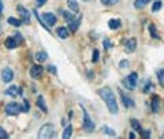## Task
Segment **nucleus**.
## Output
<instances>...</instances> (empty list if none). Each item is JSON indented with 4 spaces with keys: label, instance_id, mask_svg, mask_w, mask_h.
I'll return each instance as SVG.
<instances>
[{
    "label": "nucleus",
    "instance_id": "30",
    "mask_svg": "<svg viewBox=\"0 0 164 139\" xmlns=\"http://www.w3.org/2000/svg\"><path fill=\"white\" fill-rule=\"evenodd\" d=\"M30 111V105L26 100H23V104H22V112H29Z\"/></svg>",
    "mask_w": 164,
    "mask_h": 139
},
{
    "label": "nucleus",
    "instance_id": "37",
    "mask_svg": "<svg viewBox=\"0 0 164 139\" xmlns=\"http://www.w3.org/2000/svg\"><path fill=\"white\" fill-rule=\"evenodd\" d=\"M128 64H130V63H128V60H122V61H120V64H119V67L120 68H125V67H128Z\"/></svg>",
    "mask_w": 164,
    "mask_h": 139
},
{
    "label": "nucleus",
    "instance_id": "35",
    "mask_svg": "<svg viewBox=\"0 0 164 139\" xmlns=\"http://www.w3.org/2000/svg\"><path fill=\"white\" fill-rule=\"evenodd\" d=\"M152 90V83L150 82H146L145 83V87H144V93H148V91H150Z\"/></svg>",
    "mask_w": 164,
    "mask_h": 139
},
{
    "label": "nucleus",
    "instance_id": "22",
    "mask_svg": "<svg viewBox=\"0 0 164 139\" xmlns=\"http://www.w3.org/2000/svg\"><path fill=\"white\" fill-rule=\"evenodd\" d=\"M152 111L155 112V113L159 112V97L157 95H153L152 97Z\"/></svg>",
    "mask_w": 164,
    "mask_h": 139
},
{
    "label": "nucleus",
    "instance_id": "15",
    "mask_svg": "<svg viewBox=\"0 0 164 139\" xmlns=\"http://www.w3.org/2000/svg\"><path fill=\"white\" fill-rule=\"evenodd\" d=\"M137 48V40L135 38H130V40L126 42V51L127 52H134Z\"/></svg>",
    "mask_w": 164,
    "mask_h": 139
},
{
    "label": "nucleus",
    "instance_id": "36",
    "mask_svg": "<svg viewBox=\"0 0 164 139\" xmlns=\"http://www.w3.org/2000/svg\"><path fill=\"white\" fill-rule=\"evenodd\" d=\"M48 72H51V74H53V75H56V67L55 65H48Z\"/></svg>",
    "mask_w": 164,
    "mask_h": 139
},
{
    "label": "nucleus",
    "instance_id": "23",
    "mask_svg": "<svg viewBox=\"0 0 164 139\" xmlns=\"http://www.w3.org/2000/svg\"><path fill=\"white\" fill-rule=\"evenodd\" d=\"M71 135H73V127L71 125H67V127L64 128V131H63V138L64 139H68V138H71Z\"/></svg>",
    "mask_w": 164,
    "mask_h": 139
},
{
    "label": "nucleus",
    "instance_id": "4",
    "mask_svg": "<svg viewBox=\"0 0 164 139\" xmlns=\"http://www.w3.org/2000/svg\"><path fill=\"white\" fill-rule=\"evenodd\" d=\"M4 109H5V113L7 114L16 116L19 112H22V105H19V104H16V102H8Z\"/></svg>",
    "mask_w": 164,
    "mask_h": 139
},
{
    "label": "nucleus",
    "instance_id": "3",
    "mask_svg": "<svg viewBox=\"0 0 164 139\" xmlns=\"http://www.w3.org/2000/svg\"><path fill=\"white\" fill-rule=\"evenodd\" d=\"M81 109H82V113H84V124H82L84 125V130L86 131V132H93V130H94V124H93L89 113H87V111L82 105H81Z\"/></svg>",
    "mask_w": 164,
    "mask_h": 139
},
{
    "label": "nucleus",
    "instance_id": "7",
    "mask_svg": "<svg viewBox=\"0 0 164 139\" xmlns=\"http://www.w3.org/2000/svg\"><path fill=\"white\" fill-rule=\"evenodd\" d=\"M16 10H18V14L21 15L22 22H23V23H29V22H30V12H29V11H27L23 5H18Z\"/></svg>",
    "mask_w": 164,
    "mask_h": 139
},
{
    "label": "nucleus",
    "instance_id": "41",
    "mask_svg": "<svg viewBox=\"0 0 164 139\" xmlns=\"http://www.w3.org/2000/svg\"><path fill=\"white\" fill-rule=\"evenodd\" d=\"M163 136H164V135H163Z\"/></svg>",
    "mask_w": 164,
    "mask_h": 139
},
{
    "label": "nucleus",
    "instance_id": "39",
    "mask_svg": "<svg viewBox=\"0 0 164 139\" xmlns=\"http://www.w3.org/2000/svg\"><path fill=\"white\" fill-rule=\"evenodd\" d=\"M46 3V0H36V4L38 5V7H41V5H44Z\"/></svg>",
    "mask_w": 164,
    "mask_h": 139
},
{
    "label": "nucleus",
    "instance_id": "5",
    "mask_svg": "<svg viewBox=\"0 0 164 139\" xmlns=\"http://www.w3.org/2000/svg\"><path fill=\"white\" fill-rule=\"evenodd\" d=\"M137 82H138V74L137 72H131L127 78L125 79V84L128 90H133L137 86Z\"/></svg>",
    "mask_w": 164,
    "mask_h": 139
},
{
    "label": "nucleus",
    "instance_id": "27",
    "mask_svg": "<svg viewBox=\"0 0 164 139\" xmlns=\"http://www.w3.org/2000/svg\"><path fill=\"white\" fill-rule=\"evenodd\" d=\"M103 131H104L105 134H108V135H111V136H115V135H116V131H115L114 128L107 127V125H104V127H103Z\"/></svg>",
    "mask_w": 164,
    "mask_h": 139
},
{
    "label": "nucleus",
    "instance_id": "21",
    "mask_svg": "<svg viewBox=\"0 0 164 139\" xmlns=\"http://www.w3.org/2000/svg\"><path fill=\"white\" fill-rule=\"evenodd\" d=\"M34 57H36V60H37L38 63H41V61H45V60L48 59V55H46L45 52H37Z\"/></svg>",
    "mask_w": 164,
    "mask_h": 139
},
{
    "label": "nucleus",
    "instance_id": "29",
    "mask_svg": "<svg viewBox=\"0 0 164 139\" xmlns=\"http://www.w3.org/2000/svg\"><path fill=\"white\" fill-rule=\"evenodd\" d=\"M149 30H150V35H152L153 38H159L157 33H156V27H155V25H150V26H149Z\"/></svg>",
    "mask_w": 164,
    "mask_h": 139
},
{
    "label": "nucleus",
    "instance_id": "34",
    "mask_svg": "<svg viewBox=\"0 0 164 139\" xmlns=\"http://www.w3.org/2000/svg\"><path fill=\"white\" fill-rule=\"evenodd\" d=\"M92 60H93V63H97V61H98V51H97V49H94V51H93V57H92Z\"/></svg>",
    "mask_w": 164,
    "mask_h": 139
},
{
    "label": "nucleus",
    "instance_id": "17",
    "mask_svg": "<svg viewBox=\"0 0 164 139\" xmlns=\"http://www.w3.org/2000/svg\"><path fill=\"white\" fill-rule=\"evenodd\" d=\"M67 5L74 14L79 12V5H78V3H77V0H67Z\"/></svg>",
    "mask_w": 164,
    "mask_h": 139
},
{
    "label": "nucleus",
    "instance_id": "40",
    "mask_svg": "<svg viewBox=\"0 0 164 139\" xmlns=\"http://www.w3.org/2000/svg\"><path fill=\"white\" fill-rule=\"evenodd\" d=\"M3 7H4V4H3V0H0V14L3 12Z\"/></svg>",
    "mask_w": 164,
    "mask_h": 139
},
{
    "label": "nucleus",
    "instance_id": "28",
    "mask_svg": "<svg viewBox=\"0 0 164 139\" xmlns=\"http://www.w3.org/2000/svg\"><path fill=\"white\" fill-rule=\"evenodd\" d=\"M160 8H161V2H160V0H157V2H155V4H153L152 11H153V12H157Z\"/></svg>",
    "mask_w": 164,
    "mask_h": 139
},
{
    "label": "nucleus",
    "instance_id": "9",
    "mask_svg": "<svg viewBox=\"0 0 164 139\" xmlns=\"http://www.w3.org/2000/svg\"><path fill=\"white\" fill-rule=\"evenodd\" d=\"M41 19L44 21V23H45L46 26H53V25L56 23V16H55L53 14H51V12H45V14H43Z\"/></svg>",
    "mask_w": 164,
    "mask_h": 139
},
{
    "label": "nucleus",
    "instance_id": "32",
    "mask_svg": "<svg viewBox=\"0 0 164 139\" xmlns=\"http://www.w3.org/2000/svg\"><path fill=\"white\" fill-rule=\"evenodd\" d=\"M104 48L105 49L112 48V44H111V40H109V38H105V40H104Z\"/></svg>",
    "mask_w": 164,
    "mask_h": 139
},
{
    "label": "nucleus",
    "instance_id": "13",
    "mask_svg": "<svg viewBox=\"0 0 164 139\" xmlns=\"http://www.w3.org/2000/svg\"><path fill=\"white\" fill-rule=\"evenodd\" d=\"M81 21H82V16H79V18L74 19L73 22H70V23H68V30H70V33L77 31V29H78V26H79V23H81Z\"/></svg>",
    "mask_w": 164,
    "mask_h": 139
},
{
    "label": "nucleus",
    "instance_id": "6",
    "mask_svg": "<svg viewBox=\"0 0 164 139\" xmlns=\"http://www.w3.org/2000/svg\"><path fill=\"white\" fill-rule=\"evenodd\" d=\"M21 41H22V37L19 34H16V35H14V37H8L7 40H5L4 44H5V46H7L8 49H14L21 44Z\"/></svg>",
    "mask_w": 164,
    "mask_h": 139
},
{
    "label": "nucleus",
    "instance_id": "1",
    "mask_svg": "<svg viewBox=\"0 0 164 139\" xmlns=\"http://www.w3.org/2000/svg\"><path fill=\"white\" fill-rule=\"evenodd\" d=\"M98 95L103 98V101L105 102L108 111L111 112L112 114H116L119 112V108H118V102H116V97H115V93L112 91L109 87H101L98 90Z\"/></svg>",
    "mask_w": 164,
    "mask_h": 139
},
{
    "label": "nucleus",
    "instance_id": "16",
    "mask_svg": "<svg viewBox=\"0 0 164 139\" xmlns=\"http://www.w3.org/2000/svg\"><path fill=\"white\" fill-rule=\"evenodd\" d=\"M37 106L44 112V113H46V112H48V108H46L45 100H44L43 95H38V98H37Z\"/></svg>",
    "mask_w": 164,
    "mask_h": 139
},
{
    "label": "nucleus",
    "instance_id": "19",
    "mask_svg": "<svg viewBox=\"0 0 164 139\" xmlns=\"http://www.w3.org/2000/svg\"><path fill=\"white\" fill-rule=\"evenodd\" d=\"M60 12H62V15L64 16V19L68 22V23H70V22H73L74 19H75V18H74V15H73V14H74L73 11H63V10H60Z\"/></svg>",
    "mask_w": 164,
    "mask_h": 139
},
{
    "label": "nucleus",
    "instance_id": "25",
    "mask_svg": "<svg viewBox=\"0 0 164 139\" xmlns=\"http://www.w3.org/2000/svg\"><path fill=\"white\" fill-rule=\"evenodd\" d=\"M157 79H159V83L161 84V87H164V68H160L157 71Z\"/></svg>",
    "mask_w": 164,
    "mask_h": 139
},
{
    "label": "nucleus",
    "instance_id": "20",
    "mask_svg": "<svg viewBox=\"0 0 164 139\" xmlns=\"http://www.w3.org/2000/svg\"><path fill=\"white\" fill-rule=\"evenodd\" d=\"M7 22L11 25V26H15V27H19L22 23H23L21 19H16V18H14V16H10V18L7 19Z\"/></svg>",
    "mask_w": 164,
    "mask_h": 139
},
{
    "label": "nucleus",
    "instance_id": "33",
    "mask_svg": "<svg viewBox=\"0 0 164 139\" xmlns=\"http://www.w3.org/2000/svg\"><path fill=\"white\" fill-rule=\"evenodd\" d=\"M100 2L105 5H111V4H116L118 0H100Z\"/></svg>",
    "mask_w": 164,
    "mask_h": 139
},
{
    "label": "nucleus",
    "instance_id": "14",
    "mask_svg": "<svg viewBox=\"0 0 164 139\" xmlns=\"http://www.w3.org/2000/svg\"><path fill=\"white\" fill-rule=\"evenodd\" d=\"M56 34L59 35L60 38H68V35H70V30L67 29V27H57L56 30Z\"/></svg>",
    "mask_w": 164,
    "mask_h": 139
},
{
    "label": "nucleus",
    "instance_id": "31",
    "mask_svg": "<svg viewBox=\"0 0 164 139\" xmlns=\"http://www.w3.org/2000/svg\"><path fill=\"white\" fill-rule=\"evenodd\" d=\"M8 138V134L5 132V130L3 127H0V139H7Z\"/></svg>",
    "mask_w": 164,
    "mask_h": 139
},
{
    "label": "nucleus",
    "instance_id": "12",
    "mask_svg": "<svg viewBox=\"0 0 164 139\" xmlns=\"http://www.w3.org/2000/svg\"><path fill=\"white\" fill-rule=\"evenodd\" d=\"M21 94V87L18 86H10L7 90H5V95H10V97H16V95Z\"/></svg>",
    "mask_w": 164,
    "mask_h": 139
},
{
    "label": "nucleus",
    "instance_id": "18",
    "mask_svg": "<svg viewBox=\"0 0 164 139\" xmlns=\"http://www.w3.org/2000/svg\"><path fill=\"white\" fill-rule=\"evenodd\" d=\"M120 25H122V23H120L119 19H109V21H108V26H109V29H112V30L119 29Z\"/></svg>",
    "mask_w": 164,
    "mask_h": 139
},
{
    "label": "nucleus",
    "instance_id": "24",
    "mask_svg": "<svg viewBox=\"0 0 164 139\" xmlns=\"http://www.w3.org/2000/svg\"><path fill=\"white\" fill-rule=\"evenodd\" d=\"M130 123H131V127H133V130H134V131H137V132H139V134L142 132L141 125H139V123L135 119H131V120H130Z\"/></svg>",
    "mask_w": 164,
    "mask_h": 139
},
{
    "label": "nucleus",
    "instance_id": "8",
    "mask_svg": "<svg viewBox=\"0 0 164 139\" xmlns=\"http://www.w3.org/2000/svg\"><path fill=\"white\" fill-rule=\"evenodd\" d=\"M14 79V72L11 68L5 67L2 70V81L5 82V83H8V82H11Z\"/></svg>",
    "mask_w": 164,
    "mask_h": 139
},
{
    "label": "nucleus",
    "instance_id": "10",
    "mask_svg": "<svg viewBox=\"0 0 164 139\" xmlns=\"http://www.w3.org/2000/svg\"><path fill=\"white\" fill-rule=\"evenodd\" d=\"M44 72V68L41 67V65H33L32 68H30V76H32L33 79H40L41 75H43Z\"/></svg>",
    "mask_w": 164,
    "mask_h": 139
},
{
    "label": "nucleus",
    "instance_id": "2",
    "mask_svg": "<svg viewBox=\"0 0 164 139\" xmlns=\"http://www.w3.org/2000/svg\"><path fill=\"white\" fill-rule=\"evenodd\" d=\"M55 136H56V132H55L53 124H44L38 131V138L40 139H49L55 138Z\"/></svg>",
    "mask_w": 164,
    "mask_h": 139
},
{
    "label": "nucleus",
    "instance_id": "26",
    "mask_svg": "<svg viewBox=\"0 0 164 139\" xmlns=\"http://www.w3.org/2000/svg\"><path fill=\"white\" fill-rule=\"evenodd\" d=\"M148 2H149V0H135V2H134V7L135 8H144L145 5L148 4Z\"/></svg>",
    "mask_w": 164,
    "mask_h": 139
},
{
    "label": "nucleus",
    "instance_id": "11",
    "mask_svg": "<svg viewBox=\"0 0 164 139\" xmlns=\"http://www.w3.org/2000/svg\"><path fill=\"white\" fill-rule=\"evenodd\" d=\"M120 98H122V102H123V105L126 106V108H133L134 106V101L131 100L130 97H127V95L125 94V93L122 91V90H120Z\"/></svg>",
    "mask_w": 164,
    "mask_h": 139
},
{
    "label": "nucleus",
    "instance_id": "38",
    "mask_svg": "<svg viewBox=\"0 0 164 139\" xmlns=\"http://www.w3.org/2000/svg\"><path fill=\"white\" fill-rule=\"evenodd\" d=\"M141 135L144 136V138H149V136H150V132H149V131H146V130H142Z\"/></svg>",
    "mask_w": 164,
    "mask_h": 139
}]
</instances>
